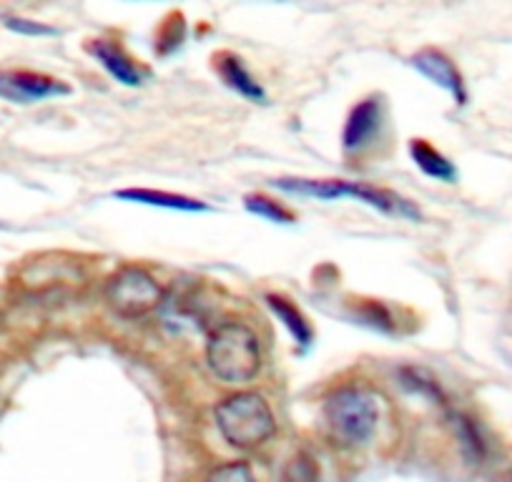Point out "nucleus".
I'll return each mask as SVG.
<instances>
[{
	"label": "nucleus",
	"mask_w": 512,
	"mask_h": 482,
	"mask_svg": "<svg viewBox=\"0 0 512 482\" xmlns=\"http://www.w3.org/2000/svg\"><path fill=\"white\" fill-rule=\"evenodd\" d=\"M206 362L224 385H249L262 370L259 337L241 322L219 324L206 342Z\"/></svg>",
	"instance_id": "f257e3e1"
},
{
	"label": "nucleus",
	"mask_w": 512,
	"mask_h": 482,
	"mask_svg": "<svg viewBox=\"0 0 512 482\" xmlns=\"http://www.w3.org/2000/svg\"><path fill=\"white\" fill-rule=\"evenodd\" d=\"M216 427L236 450H256L277 432L272 407L256 392H236L216 405Z\"/></svg>",
	"instance_id": "f03ea898"
},
{
	"label": "nucleus",
	"mask_w": 512,
	"mask_h": 482,
	"mask_svg": "<svg viewBox=\"0 0 512 482\" xmlns=\"http://www.w3.org/2000/svg\"><path fill=\"white\" fill-rule=\"evenodd\" d=\"M324 420L342 447H359L377 432L379 400L364 387H339L324 402Z\"/></svg>",
	"instance_id": "7ed1b4c3"
},
{
	"label": "nucleus",
	"mask_w": 512,
	"mask_h": 482,
	"mask_svg": "<svg viewBox=\"0 0 512 482\" xmlns=\"http://www.w3.org/2000/svg\"><path fill=\"white\" fill-rule=\"evenodd\" d=\"M106 302L126 319L149 317L164 304V289L141 267H123L106 282Z\"/></svg>",
	"instance_id": "20e7f679"
},
{
	"label": "nucleus",
	"mask_w": 512,
	"mask_h": 482,
	"mask_svg": "<svg viewBox=\"0 0 512 482\" xmlns=\"http://www.w3.org/2000/svg\"><path fill=\"white\" fill-rule=\"evenodd\" d=\"M71 88L66 83L56 81L51 76L31 71H6L0 73V98L3 101L18 103V106H28V103H41L48 98L68 96Z\"/></svg>",
	"instance_id": "39448f33"
},
{
	"label": "nucleus",
	"mask_w": 512,
	"mask_h": 482,
	"mask_svg": "<svg viewBox=\"0 0 512 482\" xmlns=\"http://www.w3.org/2000/svg\"><path fill=\"white\" fill-rule=\"evenodd\" d=\"M382 118H384V108L379 98H364L362 103H357V106L352 108V113H349L347 126H344V134H342L344 151L357 154V151L367 149V146L379 136Z\"/></svg>",
	"instance_id": "423d86ee"
},
{
	"label": "nucleus",
	"mask_w": 512,
	"mask_h": 482,
	"mask_svg": "<svg viewBox=\"0 0 512 482\" xmlns=\"http://www.w3.org/2000/svg\"><path fill=\"white\" fill-rule=\"evenodd\" d=\"M412 66H415L417 71L427 78V81H432L435 86L445 88V91L450 93L457 103H465V98H467L465 83H462V76H460V71L455 68V63H452L445 53L435 51V48H425V51H420L412 56Z\"/></svg>",
	"instance_id": "0eeeda50"
},
{
	"label": "nucleus",
	"mask_w": 512,
	"mask_h": 482,
	"mask_svg": "<svg viewBox=\"0 0 512 482\" xmlns=\"http://www.w3.org/2000/svg\"><path fill=\"white\" fill-rule=\"evenodd\" d=\"M88 53H91V56L96 58L118 83H123V86L136 88L144 83V71H141L134 63V58L128 56V53L123 51L121 46H116V43L98 38V41L88 43Z\"/></svg>",
	"instance_id": "6e6552de"
},
{
	"label": "nucleus",
	"mask_w": 512,
	"mask_h": 482,
	"mask_svg": "<svg viewBox=\"0 0 512 482\" xmlns=\"http://www.w3.org/2000/svg\"><path fill=\"white\" fill-rule=\"evenodd\" d=\"M116 199L131 201V204H144V206H159V209H171V211H209V206L199 199H191V196L181 194H169V191H154V189H121L116 191Z\"/></svg>",
	"instance_id": "1a4fd4ad"
},
{
	"label": "nucleus",
	"mask_w": 512,
	"mask_h": 482,
	"mask_svg": "<svg viewBox=\"0 0 512 482\" xmlns=\"http://www.w3.org/2000/svg\"><path fill=\"white\" fill-rule=\"evenodd\" d=\"M410 156H412V161L417 164V169H420L425 176H430V179L447 181V184L457 181L455 164H452L445 154H440L435 146L427 144V141H422V139L412 141Z\"/></svg>",
	"instance_id": "9d476101"
},
{
	"label": "nucleus",
	"mask_w": 512,
	"mask_h": 482,
	"mask_svg": "<svg viewBox=\"0 0 512 482\" xmlns=\"http://www.w3.org/2000/svg\"><path fill=\"white\" fill-rule=\"evenodd\" d=\"M219 76L224 78L236 93L249 98V101L267 103V93H264V88L256 83V78L246 71L244 63H241L236 56H219Z\"/></svg>",
	"instance_id": "9b49d317"
},
{
	"label": "nucleus",
	"mask_w": 512,
	"mask_h": 482,
	"mask_svg": "<svg viewBox=\"0 0 512 482\" xmlns=\"http://www.w3.org/2000/svg\"><path fill=\"white\" fill-rule=\"evenodd\" d=\"M267 304H269V309H272V312L282 319L284 327L292 332V337L297 339L302 347H309V344H312V327H309V322L304 319V314L299 312L294 304H289L287 299H282V297H267Z\"/></svg>",
	"instance_id": "f8f14e48"
},
{
	"label": "nucleus",
	"mask_w": 512,
	"mask_h": 482,
	"mask_svg": "<svg viewBox=\"0 0 512 482\" xmlns=\"http://www.w3.org/2000/svg\"><path fill=\"white\" fill-rule=\"evenodd\" d=\"M244 206H246V211H251V214H256V216H262V219L272 221V224H292L294 221L292 211H287L284 206H279L277 201L267 199V196L249 194L244 199Z\"/></svg>",
	"instance_id": "ddd939ff"
},
{
	"label": "nucleus",
	"mask_w": 512,
	"mask_h": 482,
	"mask_svg": "<svg viewBox=\"0 0 512 482\" xmlns=\"http://www.w3.org/2000/svg\"><path fill=\"white\" fill-rule=\"evenodd\" d=\"M279 482H319V465L307 452H299L284 465Z\"/></svg>",
	"instance_id": "4468645a"
},
{
	"label": "nucleus",
	"mask_w": 512,
	"mask_h": 482,
	"mask_svg": "<svg viewBox=\"0 0 512 482\" xmlns=\"http://www.w3.org/2000/svg\"><path fill=\"white\" fill-rule=\"evenodd\" d=\"M206 482H259L246 462H226L209 475Z\"/></svg>",
	"instance_id": "2eb2a0df"
},
{
	"label": "nucleus",
	"mask_w": 512,
	"mask_h": 482,
	"mask_svg": "<svg viewBox=\"0 0 512 482\" xmlns=\"http://www.w3.org/2000/svg\"><path fill=\"white\" fill-rule=\"evenodd\" d=\"M3 23H6V28H11L13 33H18V36H56V28L51 26H43V23L38 21H31V18H16V16H8L3 18Z\"/></svg>",
	"instance_id": "dca6fc26"
}]
</instances>
